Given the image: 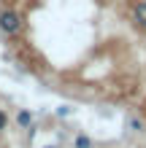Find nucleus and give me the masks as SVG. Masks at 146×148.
Masks as SVG:
<instances>
[{
  "mask_svg": "<svg viewBox=\"0 0 146 148\" xmlns=\"http://www.w3.org/2000/svg\"><path fill=\"white\" fill-rule=\"evenodd\" d=\"M24 30V16L16 8H3L0 11V32L3 35H19Z\"/></svg>",
  "mask_w": 146,
  "mask_h": 148,
  "instance_id": "nucleus-1",
  "label": "nucleus"
},
{
  "mask_svg": "<svg viewBox=\"0 0 146 148\" xmlns=\"http://www.w3.org/2000/svg\"><path fill=\"white\" fill-rule=\"evenodd\" d=\"M133 22L138 24L141 30H146V0L135 3V8H133Z\"/></svg>",
  "mask_w": 146,
  "mask_h": 148,
  "instance_id": "nucleus-2",
  "label": "nucleus"
},
{
  "mask_svg": "<svg viewBox=\"0 0 146 148\" xmlns=\"http://www.w3.org/2000/svg\"><path fill=\"white\" fill-rule=\"evenodd\" d=\"M73 148H92V140L87 135H76V140H73Z\"/></svg>",
  "mask_w": 146,
  "mask_h": 148,
  "instance_id": "nucleus-3",
  "label": "nucleus"
},
{
  "mask_svg": "<svg viewBox=\"0 0 146 148\" xmlns=\"http://www.w3.org/2000/svg\"><path fill=\"white\" fill-rule=\"evenodd\" d=\"M16 121H19V127H30V124H33V116H30V110H22L19 116H16Z\"/></svg>",
  "mask_w": 146,
  "mask_h": 148,
  "instance_id": "nucleus-4",
  "label": "nucleus"
},
{
  "mask_svg": "<svg viewBox=\"0 0 146 148\" xmlns=\"http://www.w3.org/2000/svg\"><path fill=\"white\" fill-rule=\"evenodd\" d=\"M6 127H8V113H6L3 108H0V132H3Z\"/></svg>",
  "mask_w": 146,
  "mask_h": 148,
  "instance_id": "nucleus-5",
  "label": "nucleus"
},
{
  "mask_svg": "<svg viewBox=\"0 0 146 148\" xmlns=\"http://www.w3.org/2000/svg\"><path fill=\"white\" fill-rule=\"evenodd\" d=\"M130 127H135V132H141V129H143V124H141L138 119H130Z\"/></svg>",
  "mask_w": 146,
  "mask_h": 148,
  "instance_id": "nucleus-6",
  "label": "nucleus"
},
{
  "mask_svg": "<svg viewBox=\"0 0 146 148\" xmlns=\"http://www.w3.org/2000/svg\"><path fill=\"white\" fill-rule=\"evenodd\" d=\"M46 148H54V145H46Z\"/></svg>",
  "mask_w": 146,
  "mask_h": 148,
  "instance_id": "nucleus-7",
  "label": "nucleus"
}]
</instances>
